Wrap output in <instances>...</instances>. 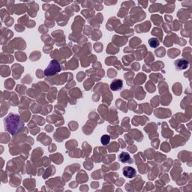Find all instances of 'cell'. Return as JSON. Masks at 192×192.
Listing matches in <instances>:
<instances>
[{
  "instance_id": "cell-4",
  "label": "cell",
  "mask_w": 192,
  "mask_h": 192,
  "mask_svg": "<svg viewBox=\"0 0 192 192\" xmlns=\"http://www.w3.org/2000/svg\"><path fill=\"white\" fill-rule=\"evenodd\" d=\"M175 65L176 68L179 70H184L188 67V62L187 60L181 59H178L175 62Z\"/></svg>"
},
{
  "instance_id": "cell-3",
  "label": "cell",
  "mask_w": 192,
  "mask_h": 192,
  "mask_svg": "<svg viewBox=\"0 0 192 192\" xmlns=\"http://www.w3.org/2000/svg\"><path fill=\"white\" fill-rule=\"evenodd\" d=\"M122 86H123V82H122V80L119 79H116L113 80V81H112L110 87V89L112 91H118L122 89Z\"/></svg>"
},
{
  "instance_id": "cell-2",
  "label": "cell",
  "mask_w": 192,
  "mask_h": 192,
  "mask_svg": "<svg viewBox=\"0 0 192 192\" xmlns=\"http://www.w3.org/2000/svg\"><path fill=\"white\" fill-rule=\"evenodd\" d=\"M122 173H123V175L125 177L129 179L134 178V177L136 176L137 174L136 170L131 167H125L122 170Z\"/></svg>"
},
{
  "instance_id": "cell-5",
  "label": "cell",
  "mask_w": 192,
  "mask_h": 192,
  "mask_svg": "<svg viewBox=\"0 0 192 192\" xmlns=\"http://www.w3.org/2000/svg\"><path fill=\"white\" fill-rule=\"evenodd\" d=\"M119 159L120 162H122V163H132V162H131V158L129 153L125 152H122L121 154H120L119 157Z\"/></svg>"
},
{
  "instance_id": "cell-7",
  "label": "cell",
  "mask_w": 192,
  "mask_h": 192,
  "mask_svg": "<svg viewBox=\"0 0 192 192\" xmlns=\"http://www.w3.org/2000/svg\"><path fill=\"white\" fill-rule=\"evenodd\" d=\"M110 140V137L108 136V135H103L101 138V142L103 145H107L109 143Z\"/></svg>"
},
{
  "instance_id": "cell-6",
  "label": "cell",
  "mask_w": 192,
  "mask_h": 192,
  "mask_svg": "<svg viewBox=\"0 0 192 192\" xmlns=\"http://www.w3.org/2000/svg\"><path fill=\"white\" fill-rule=\"evenodd\" d=\"M149 44L152 47L155 48V47H157L158 46L160 42H159V41L157 39V38H151V39L149 40Z\"/></svg>"
},
{
  "instance_id": "cell-1",
  "label": "cell",
  "mask_w": 192,
  "mask_h": 192,
  "mask_svg": "<svg viewBox=\"0 0 192 192\" xmlns=\"http://www.w3.org/2000/svg\"><path fill=\"white\" fill-rule=\"evenodd\" d=\"M60 70H61V67L58 62L56 60H53L49 66L46 68V70L44 71V74L46 76H51L58 73Z\"/></svg>"
}]
</instances>
